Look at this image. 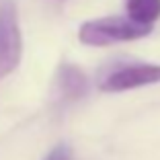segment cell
Returning <instances> with one entry per match:
<instances>
[{
  "label": "cell",
  "mask_w": 160,
  "mask_h": 160,
  "mask_svg": "<svg viewBox=\"0 0 160 160\" xmlns=\"http://www.w3.org/2000/svg\"><path fill=\"white\" fill-rule=\"evenodd\" d=\"M150 31L152 27L138 25L132 19H125V17H105V19L86 21L78 29V39L84 45L105 47V45H113V43L142 39Z\"/></svg>",
  "instance_id": "obj_1"
},
{
  "label": "cell",
  "mask_w": 160,
  "mask_h": 160,
  "mask_svg": "<svg viewBox=\"0 0 160 160\" xmlns=\"http://www.w3.org/2000/svg\"><path fill=\"white\" fill-rule=\"evenodd\" d=\"M23 41H21V29L17 6L4 0L0 2V78L14 70L21 62Z\"/></svg>",
  "instance_id": "obj_2"
},
{
  "label": "cell",
  "mask_w": 160,
  "mask_h": 160,
  "mask_svg": "<svg viewBox=\"0 0 160 160\" xmlns=\"http://www.w3.org/2000/svg\"><path fill=\"white\" fill-rule=\"evenodd\" d=\"M160 82V66L158 64H121L109 70L101 78L99 86L105 92H123V90L140 88V86Z\"/></svg>",
  "instance_id": "obj_3"
},
{
  "label": "cell",
  "mask_w": 160,
  "mask_h": 160,
  "mask_svg": "<svg viewBox=\"0 0 160 160\" xmlns=\"http://www.w3.org/2000/svg\"><path fill=\"white\" fill-rule=\"evenodd\" d=\"M56 86H58V92H60L62 101L74 103V101H80L82 97H86V92H88V78L78 66L64 64L58 70Z\"/></svg>",
  "instance_id": "obj_4"
},
{
  "label": "cell",
  "mask_w": 160,
  "mask_h": 160,
  "mask_svg": "<svg viewBox=\"0 0 160 160\" xmlns=\"http://www.w3.org/2000/svg\"><path fill=\"white\" fill-rule=\"evenodd\" d=\"M125 10L133 23L152 27L160 19V0H125Z\"/></svg>",
  "instance_id": "obj_5"
},
{
  "label": "cell",
  "mask_w": 160,
  "mask_h": 160,
  "mask_svg": "<svg viewBox=\"0 0 160 160\" xmlns=\"http://www.w3.org/2000/svg\"><path fill=\"white\" fill-rule=\"evenodd\" d=\"M70 158H72L70 148H68L66 144H60V146H56L43 160H70Z\"/></svg>",
  "instance_id": "obj_6"
}]
</instances>
